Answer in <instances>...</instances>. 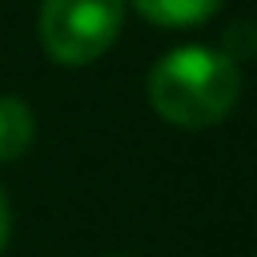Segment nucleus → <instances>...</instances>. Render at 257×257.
<instances>
[{
	"mask_svg": "<svg viewBox=\"0 0 257 257\" xmlns=\"http://www.w3.org/2000/svg\"><path fill=\"white\" fill-rule=\"evenodd\" d=\"M242 68L208 46H182L159 57L148 76V102L178 128H212L238 106Z\"/></svg>",
	"mask_w": 257,
	"mask_h": 257,
	"instance_id": "nucleus-1",
	"label": "nucleus"
},
{
	"mask_svg": "<svg viewBox=\"0 0 257 257\" xmlns=\"http://www.w3.org/2000/svg\"><path fill=\"white\" fill-rule=\"evenodd\" d=\"M128 0H42L38 42L57 64L83 68L117 42Z\"/></svg>",
	"mask_w": 257,
	"mask_h": 257,
	"instance_id": "nucleus-2",
	"label": "nucleus"
},
{
	"mask_svg": "<svg viewBox=\"0 0 257 257\" xmlns=\"http://www.w3.org/2000/svg\"><path fill=\"white\" fill-rule=\"evenodd\" d=\"M34 110L19 95H0V163H16L34 144Z\"/></svg>",
	"mask_w": 257,
	"mask_h": 257,
	"instance_id": "nucleus-3",
	"label": "nucleus"
},
{
	"mask_svg": "<svg viewBox=\"0 0 257 257\" xmlns=\"http://www.w3.org/2000/svg\"><path fill=\"white\" fill-rule=\"evenodd\" d=\"M133 8L155 27H197L208 23L223 0H133Z\"/></svg>",
	"mask_w": 257,
	"mask_h": 257,
	"instance_id": "nucleus-4",
	"label": "nucleus"
},
{
	"mask_svg": "<svg viewBox=\"0 0 257 257\" xmlns=\"http://www.w3.org/2000/svg\"><path fill=\"white\" fill-rule=\"evenodd\" d=\"M257 34H253V27L246 23V19H238V23H231L227 27V42H223V53L231 57L234 64H246L249 57H253V49H257Z\"/></svg>",
	"mask_w": 257,
	"mask_h": 257,
	"instance_id": "nucleus-5",
	"label": "nucleus"
},
{
	"mask_svg": "<svg viewBox=\"0 0 257 257\" xmlns=\"http://www.w3.org/2000/svg\"><path fill=\"white\" fill-rule=\"evenodd\" d=\"M8 234H12V208H8L4 189H0V253H4V246H8Z\"/></svg>",
	"mask_w": 257,
	"mask_h": 257,
	"instance_id": "nucleus-6",
	"label": "nucleus"
}]
</instances>
